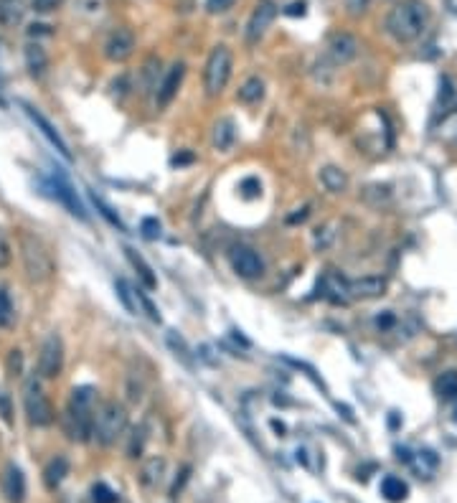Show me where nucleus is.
<instances>
[{"mask_svg":"<svg viewBox=\"0 0 457 503\" xmlns=\"http://www.w3.org/2000/svg\"><path fill=\"white\" fill-rule=\"evenodd\" d=\"M432 11L424 0H402L386 13L384 28L386 34L399 44H411L427 31Z\"/></svg>","mask_w":457,"mask_h":503,"instance_id":"nucleus-1","label":"nucleus"},{"mask_svg":"<svg viewBox=\"0 0 457 503\" xmlns=\"http://www.w3.org/2000/svg\"><path fill=\"white\" fill-rule=\"evenodd\" d=\"M274 18H277V6H274L272 0L257 3L252 18H249V23H246V44H259Z\"/></svg>","mask_w":457,"mask_h":503,"instance_id":"nucleus-9","label":"nucleus"},{"mask_svg":"<svg viewBox=\"0 0 457 503\" xmlns=\"http://www.w3.org/2000/svg\"><path fill=\"white\" fill-rule=\"evenodd\" d=\"M89 196H92V204L97 206V211H100L102 216H105L107 221H110V224H112V226H117L119 232H122V229H125V226H122V221H119V216H117V214H114L112 209H110V206H107L105 201H102L100 196H97V193H89Z\"/></svg>","mask_w":457,"mask_h":503,"instance_id":"nucleus-27","label":"nucleus"},{"mask_svg":"<svg viewBox=\"0 0 457 503\" xmlns=\"http://www.w3.org/2000/svg\"><path fill=\"white\" fill-rule=\"evenodd\" d=\"M0 105H3V100H0Z\"/></svg>","mask_w":457,"mask_h":503,"instance_id":"nucleus-43","label":"nucleus"},{"mask_svg":"<svg viewBox=\"0 0 457 503\" xmlns=\"http://www.w3.org/2000/svg\"><path fill=\"white\" fill-rule=\"evenodd\" d=\"M92 501L94 503H117V493H114L110 485L105 483H97L92 488Z\"/></svg>","mask_w":457,"mask_h":503,"instance_id":"nucleus-30","label":"nucleus"},{"mask_svg":"<svg viewBox=\"0 0 457 503\" xmlns=\"http://www.w3.org/2000/svg\"><path fill=\"white\" fill-rule=\"evenodd\" d=\"M163 476H166V457L155 455V457H150V460H145L143 473H140V481H143L145 488H158Z\"/></svg>","mask_w":457,"mask_h":503,"instance_id":"nucleus-19","label":"nucleus"},{"mask_svg":"<svg viewBox=\"0 0 457 503\" xmlns=\"http://www.w3.org/2000/svg\"><path fill=\"white\" fill-rule=\"evenodd\" d=\"M94 386H77L72 391L69 407L64 412V432L74 443H84L92 437L94 424Z\"/></svg>","mask_w":457,"mask_h":503,"instance_id":"nucleus-2","label":"nucleus"},{"mask_svg":"<svg viewBox=\"0 0 457 503\" xmlns=\"http://www.w3.org/2000/svg\"><path fill=\"white\" fill-rule=\"evenodd\" d=\"M237 97L244 102V105H257V102L265 97V81L259 79V77H249L244 84L239 86Z\"/></svg>","mask_w":457,"mask_h":503,"instance_id":"nucleus-24","label":"nucleus"},{"mask_svg":"<svg viewBox=\"0 0 457 503\" xmlns=\"http://www.w3.org/2000/svg\"><path fill=\"white\" fill-rule=\"evenodd\" d=\"M241 193H244V199H257L262 193V183L257 178H244L241 181Z\"/></svg>","mask_w":457,"mask_h":503,"instance_id":"nucleus-35","label":"nucleus"},{"mask_svg":"<svg viewBox=\"0 0 457 503\" xmlns=\"http://www.w3.org/2000/svg\"><path fill=\"white\" fill-rule=\"evenodd\" d=\"M64 369V344H61V338L56 333L41 344V351H39V374L44 379H56Z\"/></svg>","mask_w":457,"mask_h":503,"instance_id":"nucleus-7","label":"nucleus"},{"mask_svg":"<svg viewBox=\"0 0 457 503\" xmlns=\"http://www.w3.org/2000/svg\"><path fill=\"white\" fill-rule=\"evenodd\" d=\"M20 257H23V267H26V275L31 282L51 280L53 259L41 239H36L34 234H23L20 237Z\"/></svg>","mask_w":457,"mask_h":503,"instance_id":"nucleus-4","label":"nucleus"},{"mask_svg":"<svg viewBox=\"0 0 457 503\" xmlns=\"http://www.w3.org/2000/svg\"><path fill=\"white\" fill-rule=\"evenodd\" d=\"M117 298L122 300V305H125L127 311L133 313V315H140V313L145 311L147 313V318L152 320V323H160V315H158V311L152 308V303L145 298V292H140V290H135L127 280H117Z\"/></svg>","mask_w":457,"mask_h":503,"instance_id":"nucleus-8","label":"nucleus"},{"mask_svg":"<svg viewBox=\"0 0 457 503\" xmlns=\"http://www.w3.org/2000/svg\"><path fill=\"white\" fill-rule=\"evenodd\" d=\"M381 496L389 503H402L409 496V485L397 476H386L384 481H381Z\"/></svg>","mask_w":457,"mask_h":503,"instance_id":"nucleus-20","label":"nucleus"},{"mask_svg":"<svg viewBox=\"0 0 457 503\" xmlns=\"http://www.w3.org/2000/svg\"><path fill=\"white\" fill-rule=\"evenodd\" d=\"M23 407H26L28 422L36 427H46L53 422V407L36 379H28L23 386Z\"/></svg>","mask_w":457,"mask_h":503,"instance_id":"nucleus-6","label":"nucleus"},{"mask_svg":"<svg viewBox=\"0 0 457 503\" xmlns=\"http://www.w3.org/2000/svg\"><path fill=\"white\" fill-rule=\"evenodd\" d=\"M183 74H186V64L183 61H175L171 69L166 72L163 81L158 84V105H171V100L178 94V86L183 81Z\"/></svg>","mask_w":457,"mask_h":503,"instance_id":"nucleus-16","label":"nucleus"},{"mask_svg":"<svg viewBox=\"0 0 457 503\" xmlns=\"http://www.w3.org/2000/svg\"><path fill=\"white\" fill-rule=\"evenodd\" d=\"M389 287L384 277H361V280H348L345 282V298L353 300H373L381 298Z\"/></svg>","mask_w":457,"mask_h":503,"instance_id":"nucleus-12","label":"nucleus"},{"mask_svg":"<svg viewBox=\"0 0 457 503\" xmlns=\"http://www.w3.org/2000/svg\"><path fill=\"white\" fill-rule=\"evenodd\" d=\"M143 445H145V430H143V427H135L133 437H130V445H127V457H140Z\"/></svg>","mask_w":457,"mask_h":503,"instance_id":"nucleus-29","label":"nucleus"},{"mask_svg":"<svg viewBox=\"0 0 457 503\" xmlns=\"http://www.w3.org/2000/svg\"><path fill=\"white\" fill-rule=\"evenodd\" d=\"M127 427V410L119 402H102L94 410V424H92V437L102 448H110L122 437Z\"/></svg>","mask_w":457,"mask_h":503,"instance_id":"nucleus-3","label":"nucleus"},{"mask_svg":"<svg viewBox=\"0 0 457 503\" xmlns=\"http://www.w3.org/2000/svg\"><path fill=\"white\" fill-rule=\"evenodd\" d=\"M232 69H234V56L224 44L208 53L206 69H204V89L208 97H219V94L224 92L229 79H232Z\"/></svg>","mask_w":457,"mask_h":503,"instance_id":"nucleus-5","label":"nucleus"},{"mask_svg":"<svg viewBox=\"0 0 457 503\" xmlns=\"http://www.w3.org/2000/svg\"><path fill=\"white\" fill-rule=\"evenodd\" d=\"M26 64H28V69H31V74H41L44 69H46L48 59H46V53H44V48H41L39 44L26 48Z\"/></svg>","mask_w":457,"mask_h":503,"instance_id":"nucleus-26","label":"nucleus"},{"mask_svg":"<svg viewBox=\"0 0 457 503\" xmlns=\"http://www.w3.org/2000/svg\"><path fill=\"white\" fill-rule=\"evenodd\" d=\"M358 53V41L351 34H333L328 41V56L336 67H343L348 61L356 59Z\"/></svg>","mask_w":457,"mask_h":503,"instance_id":"nucleus-13","label":"nucleus"},{"mask_svg":"<svg viewBox=\"0 0 457 503\" xmlns=\"http://www.w3.org/2000/svg\"><path fill=\"white\" fill-rule=\"evenodd\" d=\"M125 254H127V259H130V265H133L135 270H138L140 280H143V285H145L147 290H155V287H158V280H155V275H152L150 265H147L145 259L140 257L138 252L130 249V247H127V249H125Z\"/></svg>","mask_w":457,"mask_h":503,"instance_id":"nucleus-23","label":"nucleus"},{"mask_svg":"<svg viewBox=\"0 0 457 503\" xmlns=\"http://www.w3.org/2000/svg\"><path fill=\"white\" fill-rule=\"evenodd\" d=\"M234 3H237V0H206V11H208L211 15L226 13V11H232L234 8Z\"/></svg>","mask_w":457,"mask_h":503,"instance_id":"nucleus-34","label":"nucleus"},{"mask_svg":"<svg viewBox=\"0 0 457 503\" xmlns=\"http://www.w3.org/2000/svg\"><path fill=\"white\" fill-rule=\"evenodd\" d=\"M232 267L239 277H244V280H254L265 272L262 257H259L254 249H249V247H237V249L232 252Z\"/></svg>","mask_w":457,"mask_h":503,"instance_id":"nucleus-10","label":"nucleus"},{"mask_svg":"<svg viewBox=\"0 0 457 503\" xmlns=\"http://www.w3.org/2000/svg\"><path fill=\"white\" fill-rule=\"evenodd\" d=\"M8 265H11V244H8L3 229H0V267H8Z\"/></svg>","mask_w":457,"mask_h":503,"instance_id":"nucleus-37","label":"nucleus"},{"mask_svg":"<svg viewBox=\"0 0 457 503\" xmlns=\"http://www.w3.org/2000/svg\"><path fill=\"white\" fill-rule=\"evenodd\" d=\"M8 369H11L13 377H20V371H23V356H20V351H11V356H8Z\"/></svg>","mask_w":457,"mask_h":503,"instance_id":"nucleus-36","label":"nucleus"},{"mask_svg":"<svg viewBox=\"0 0 457 503\" xmlns=\"http://www.w3.org/2000/svg\"><path fill=\"white\" fill-rule=\"evenodd\" d=\"M23 107H26L28 119H31V122H34V125L41 130V135H44V138H46L48 143H51V145L56 148V150H59L61 155H64V158L72 160V152H69V145H67V143H64V138H61V135H59V130H53V125H51V122H48L46 117H44V115L39 112V110H34V107H28V105H23Z\"/></svg>","mask_w":457,"mask_h":503,"instance_id":"nucleus-15","label":"nucleus"},{"mask_svg":"<svg viewBox=\"0 0 457 503\" xmlns=\"http://www.w3.org/2000/svg\"><path fill=\"white\" fill-rule=\"evenodd\" d=\"M140 232L145 239H158L160 237V221L158 218H143V226H140Z\"/></svg>","mask_w":457,"mask_h":503,"instance_id":"nucleus-32","label":"nucleus"},{"mask_svg":"<svg viewBox=\"0 0 457 503\" xmlns=\"http://www.w3.org/2000/svg\"><path fill=\"white\" fill-rule=\"evenodd\" d=\"M3 496L8 503H23L26 498V478L18 465L8 463L3 470Z\"/></svg>","mask_w":457,"mask_h":503,"instance_id":"nucleus-14","label":"nucleus"},{"mask_svg":"<svg viewBox=\"0 0 457 503\" xmlns=\"http://www.w3.org/2000/svg\"><path fill=\"white\" fill-rule=\"evenodd\" d=\"M345 8L351 15H364L369 8V0H345Z\"/></svg>","mask_w":457,"mask_h":503,"instance_id":"nucleus-39","label":"nucleus"},{"mask_svg":"<svg viewBox=\"0 0 457 503\" xmlns=\"http://www.w3.org/2000/svg\"><path fill=\"white\" fill-rule=\"evenodd\" d=\"M53 191H56V199L61 201V204L67 206L69 211L74 214V216H79V218H86V214H84V206L79 204V199H77V191L72 188V183H69L64 176H53Z\"/></svg>","mask_w":457,"mask_h":503,"instance_id":"nucleus-17","label":"nucleus"},{"mask_svg":"<svg viewBox=\"0 0 457 503\" xmlns=\"http://www.w3.org/2000/svg\"><path fill=\"white\" fill-rule=\"evenodd\" d=\"M455 422H457V407H455Z\"/></svg>","mask_w":457,"mask_h":503,"instance_id":"nucleus-42","label":"nucleus"},{"mask_svg":"<svg viewBox=\"0 0 457 503\" xmlns=\"http://www.w3.org/2000/svg\"><path fill=\"white\" fill-rule=\"evenodd\" d=\"M13 323V303L8 298V292L0 287V325Z\"/></svg>","mask_w":457,"mask_h":503,"instance_id":"nucleus-31","label":"nucleus"},{"mask_svg":"<svg viewBox=\"0 0 457 503\" xmlns=\"http://www.w3.org/2000/svg\"><path fill=\"white\" fill-rule=\"evenodd\" d=\"M287 15H305V3H292V6L285 8Z\"/></svg>","mask_w":457,"mask_h":503,"instance_id":"nucleus-41","label":"nucleus"},{"mask_svg":"<svg viewBox=\"0 0 457 503\" xmlns=\"http://www.w3.org/2000/svg\"><path fill=\"white\" fill-rule=\"evenodd\" d=\"M135 51V34L130 28H117L105 44V56L110 61H127Z\"/></svg>","mask_w":457,"mask_h":503,"instance_id":"nucleus-11","label":"nucleus"},{"mask_svg":"<svg viewBox=\"0 0 457 503\" xmlns=\"http://www.w3.org/2000/svg\"><path fill=\"white\" fill-rule=\"evenodd\" d=\"M435 391H437L442 399L457 397V371L455 369L442 371V374L437 377V381H435Z\"/></svg>","mask_w":457,"mask_h":503,"instance_id":"nucleus-25","label":"nucleus"},{"mask_svg":"<svg viewBox=\"0 0 457 503\" xmlns=\"http://www.w3.org/2000/svg\"><path fill=\"white\" fill-rule=\"evenodd\" d=\"M234 138H237V130H234V122L229 117L219 119L216 127H213V148L221 152H226L234 145Z\"/></svg>","mask_w":457,"mask_h":503,"instance_id":"nucleus-21","label":"nucleus"},{"mask_svg":"<svg viewBox=\"0 0 457 503\" xmlns=\"http://www.w3.org/2000/svg\"><path fill=\"white\" fill-rule=\"evenodd\" d=\"M0 414L6 419V424H13V410H11V399L0 391Z\"/></svg>","mask_w":457,"mask_h":503,"instance_id":"nucleus-38","label":"nucleus"},{"mask_svg":"<svg viewBox=\"0 0 457 503\" xmlns=\"http://www.w3.org/2000/svg\"><path fill=\"white\" fill-rule=\"evenodd\" d=\"M331 242H333V232H331V226H325V229H323V237H320V234L315 237V244H318L320 249H323V247H328Z\"/></svg>","mask_w":457,"mask_h":503,"instance_id":"nucleus-40","label":"nucleus"},{"mask_svg":"<svg viewBox=\"0 0 457 503\" xmlns=\"http://www.w3.org/2000/svg\"><path fill=\"white\" fill-rule=\"evenodd\" d=\"M158 69H160V61L155 56L145 61V67H143V77H145V86L147 89H158Z\"/></svg>","mask_w":457,"mask_h":503,"instance_id":"nucleus-28","label":"nucleus"},{"mask_svg":"<svg viewBox=\"0 0 457 503\" xmlns=\"http://www.w3.org/2000/svg\"><path fill=\"white\" fill-rule=\"evenodd\" d=\"M67 476H69V460L64 455H56L51 463L46 465V470H44V483H46L48 490H56L64 483Z\"/></svg>","mask_w":457,"mask_h":503,"instance_id":"nucleus-18","label":"nucleus"},{"mask_svg":"<svg viewBox=\"0 0 457 503\" xmlns=\"http://www.w3.org/2000/svg\"><path fill=\"white\" fill-rule=\"evenodd\" d=\"M320 183L331 193H343L348 188V176H345V171H340L336 166H325L320 171Z\"/></svg>","mask_w":457,"mask_h":503,"instance_id":"nucleus-22","label":"nucleus"},{"mask_svg":"<svg viewBox=\"0 0 457 503\" xmlns=\"http://www.w3.org/2000/svg\"><path fill=\"white\" fill-rule=\"evenodd\" d=\"M61 3L64 0H31V8H34L36 13H53V11H59Z\"/></svg>","mask_w":457,"mask_h":503,"instance_id":"nucleus-33","label":"nucleus"}]
</instances>
